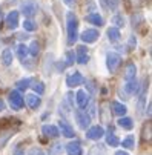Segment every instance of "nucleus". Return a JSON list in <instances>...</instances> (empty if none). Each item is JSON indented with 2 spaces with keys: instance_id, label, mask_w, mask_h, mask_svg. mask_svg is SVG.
<instances>
[{
  "instance_id": "5701e85b",
  "label": "nucleus",
  "mask_w": 152,
  "mask_h": 155,
  "mask_svg": "<svg viewBox=\"0 0 152 155\" xmlns=\"http://www.w3.org/2000/svg\"><path fill=\"white\" fill-rule=\"evenodd\" d=\"M106 34H107V38H109L111 41H117V40L120 38V29H118L117 26L109 28V29L106 31Z\"/></svg>"
},
{
  "instance_id": "1a4fd4ad",
  "label": "nucleus",
  "mask_w": 152,
  "mask_h": 155,
  "mask_svg": "<svg viewBox=\"0 0 152 155\" xmlns=\"http://www.w3.org/2000/svg\"><path fill=\"white\" fill-rule=\"evenodd\" d=\"M58 129H60V132L66 137V138H72L74 135H75V132H74V129H72V126L68 123V121H64V120H60V123H58Z\"/></svg>"
},
{
  "instance_id": "393cba45",
  "label": "nucleus",
  "mask_w": 152,
  "mask_h": 155,
  "mask_svg": "<svg viewBox=\"0 0 152 155\" xmlns=\"http://www.w3.org/2000/svg\"><path fill=\"white\" fill-rule=\"evenodd\" d=\"M121 146L126 147V149H134V146H135V137H134V135H127V137L121 141Z\"/></svg>"
},
{
  "instance_id": "72a5a7b5",
  "label": "nucleus",
  "mask_w": 152,
  "mask_h": 155,
  "mask_svg": "<svg viewBox=\"0 0 152 155\" xmlns=\"http://www.w3.org/2000/svg\"><path fill=\"white\" fill-rule=\"evenodd\" d=\"M23 28H25L28 32L35 31V23H34L32 20H25V21H23Z\"/></svg>"
},
{
  "instance_id": "b1692460",
  "label": "nucleus",
  "mask_w": 152,
  "mask_h": 155,
  "mask_svg": "<svg viewBox=\"0 0 152 155\" xmlns=\"http://www.w3.org/2000/svg\"><path fill=\"white\" fill-rule=\"evenodd\" d=\"M143 21H144V17H143L141 12H135V14H132V26H134L135 29H138V28L143 25Z\"/></svg>"
},
{
  "instance_id": "c756f323",
  "label": "nucleus",
  "mask_w": 152,
  "mask_h": 155,
  "mask_svg": "<svg viewBox=\"0 0 152 155\" xmlns=\"http://www.w3.org/2000/svg\"><path fill=\"white\" fill-rule=\"evenodd\" d=\"M89 155H106L104 153V147L97 144V146H92L91 150H89Z\"/></svg>"
},
{
  "instance_id": "2eb2a0df",
  "label": "nucleus",
  "mask_w": 152,
  "mask_h": 155,
  "mask_svg": "<svg viewBox=\"0 0 152 155\" xmlns=\"http://www.w3.org/2000/svg\"><path fill=\"white\" fill-rule=\"evenodd\" d=\"M66 152H68V155H83V149H81V146H80L78 141L69 143L66 146Z\"/></svg>"
},
{
  "instance_id": "0eeeda50",
  "label": "nucleus",
  "mask_w": 152,
  "mask_h": 155,
  "mask_svg": "<svg viewBox=\"0 0 152 155\" xmlns=\"http://www.w3.org/2000/svg\"><path fill=\"white\" fill-rule=\"evenodd\" d=\"M81 83H84V78H83V75H81L80 72H74V74H69V75L66 77V84H68L69 87H77V86H80Z\"/></svg>"
},
{
  "instance_id": "f257e3e1",
  "label": "nucleus",
  "mask_w": 152,
  "mask_h": 155,
  "mask_svg": "<svg viewBox=\"0 0 152 155\" xmlns=\"http://www.w3.org/2000/svg\"><path fill=\"white\" fill-rule=\"evenodd\" d=\"M66 31H68V43L74 45L78 37V20L72 11L66 14Z\"/></svg>"
},
{
  "instance_id": "f03ea898",
  "label": "nucleus",
  "mask_w": 152,
  "mask_h": 155,
  "mask_svg": "<svg viewBox=\"0 0 152 155\" xmlns=\"http://www.w3.org/2000/svg\"><path fill=\"white\" fill-rule=\"evenodd\" d=\"M120 64H121V55L120 54L107 52V55H106V68H107V71H109L111 74H114L118 69Z\"/></svg>"
},
{
  "instance_id": "473e14b6",
  "label": "nucleus",
  "mask_w": 152,
  "mask_h": 155,
  "mask_svg": "<svg viewBox=\"0 0 152 155\" xmlns=\"http://www.w3.org/2000/svg\"><path fill=\"white\" fill-rule=\"evenodd\" d=\"M112 21H114V25H117V28H123L124 26V18H123V15L121 14H115L114 17H112Z\"/></svg>"
},
{
  "instance_id": "58836bf2",
  "label": "nucleus",
  "mask_w": 152,
  "mask_h": 155,
  "mask_svg": "<svg viewBox=\"0 0 152 155\" xmlns=\"http://www.w3.org/2000/svg\"><path fill=\"white\" fill-rule=\"evenodd\" d=\"M14 155H25V152L21 150V149H17V150L14 152Z\"/></svg>"
},
{
  "instance_id": "423d86ee",
  "label": "nucleus",
  "mask_w": 152,
  "mask_h": 155,
  "mask_svg": "<svg viewBox=\"0 0 152 155\" xmlns=\"http://www.w3.org/2000/svg\"><path fill=\"white\" fill-rule=\"evenodd\" d=\"M75 61L78 64H86L89 61V52L86 46H78L77 52H75Z\"/></svg>"
},
{
  "instance_id": "ddd939ff",
  "label": "nucleus",
  "mask_w": 152,
  "mask_h": 155,
  "mask_svg": "<svg viewBox=\"0 0 152 155\" xmlns=\"http://www.w3.org/2000/svg\"><path fill=\"white\" fill-rule=\"evenodd\" d=\"M18 18H20L18 11H11V12L6 15V25H8V28L15 29V28L18 26Z\"/></svg>"
},
{
  "instance_id": "cd10ccee",
  "label": "nucleus",
  "mask_w": 152,
  "mask_h": 155,
  "mask_svg": "<svg viewBox=\"0 0 152 155\" xmlns=\"http://www.w3.org/2000/svg\"><path fill=\"white\" fill-rule=\"evenodd\" d=\"M106 143L109 144V146H112V147H115V146L120 144V140H118V137H115L114 134H107V137H106Z\"/></svg>"
},
{
  "instance_id": "4468645a",
  "label": "nucleus",
  "mask_w": 152,
  "mask_h": 155,
  "mask_svg": "<svg viewBox=\"0 0 152 155\" xmlns=\"http://www.w3.org/2000/svg\"><path fill=\"white\" fill-rule=\"evenodd\" d=\"M141 137H143V140L144 141H150V138H152V121L150 120H147L144 124H143V129H141Z\"/></svg>"
},
{
  "instance_id": "2f4dec72",
  "label": "nucleus",
  "mask_w": 152,
  "mask_h": 155,
  "mask_svg": "<svg viewBox=\"0 0 152 155\" xmlns=\"http://www.w3.org/2000/svg\"><path fill=\"white\" fill-rule=\"evenodd\" d=\"M38 51H40V45H38V41H32L31 45H29V49H28V52L31 54V55H37L38 54Z\"/></svg>"
},
{
  "instance_id": "a19ab883",
  "label": "nucleus",
  "mask_w": 152,
  "mask_h": 155,
  "mask_svg": "<svg viewBox=\"0 0 152 155\" xmlns=\"http://www.w3.org/2000/svg\"><path fill=\"white\" fill-rule=\"evenodd\" d=\"M5 109V103H3V100L0 98V110H3Z\"/></svg>"
},
{
  "instance_id": "412c9836",
  "label": "nucleus",
  "mask_w": 152,
  "mask_h": 155,
  "mask_svg": "<svg viewBox=\"0 0 152 155\" xmlns=\"http://www.w3.org/2000/svg\"><path fill=\"white\" fill-rule=\"evenodd\" d=\"M118 126H121L123 129H126V130H131L132 127H134V120L131 118V117H120L118 118Z\"/></svg>"
},
{
  "instance_id": "20e7f679",
  "label": "nucleus",
  "mask_w": 152,
  "mask_h": 155,
  "mask_svg": "<svg viewBox=\"0 0 152 155\" xmlns=\"http://www.w3.org/2000/svg\"><path fill=\"white\" fill-rule=\"evenodd\" d=\"M77 117V123L81 129H88L91 126V115L88 112H84V110H78V112L75 114Z\"/></svg>"
},
{
  "instance_id": "aec40b11",
  "label": "nucleus",
  "mask_w": 152,
  "mask_h": 155,
  "mask_svg": "<svg viewBox=\"0 0 152 155\" xmlns=\"http://www.w3.org/2000/svg\"><path fill=\"white\" fill-rule=\"evenodd\" d=\"M124 92H127V94H137L138 92V81L135 78L127 80V83L124 86Z\"/></svg>"
},
{
  "instance_id": "4be33fe9",
  "label": "nucleus",
  "mask_w": 152,
  "mask_h": 155,
  "mask_svg": "<svg viewBox=\"0 0 152 155\" xmlns=\"http://www.w3.org/2000/svg\"><path fill=\"white\" fill-rule=\"evenodd\" d=\"M112 109H114V112H115V115H118V117H123V115H126V106L123 104V103H120V101H114L112 103Z\"/></svg>"
},
{
  "instance_id": "ea45409f",
  "label": "nucleus",
  "mask_w": 152,
  "mask_h": 155,
  "mask_svg": "<svg viewBox=\"0 0 152 155\" xmlns=\"http://www.w3.org/2000/svg\"><path fill=\"white\" fill-rule=\"evenodd\" d=\"M115 155H129L127 152H124V150H117L115 152Z\"/></svg>"
},
{
  "instance_id": "39448f33",
  "label": "nucleus",
  "mask_w": 152,
  "mask_h": 155,
  "mask_svg": "<svg viewBox=\"0 0 152 155\" xmlns=\"http://www.w3.org/2000/svg\"><path fill=\"white\" fill-rule=\"evenodd\" d=\"M80 37H81V41L83 43H94L100 37V32L97 29H84Z\"/></svg>"
},
{
  "instance_id": "c85d7f7f",
  "label": "nucleus",
  "mask_w": 152,
  "mask_h": 155,
  "mask_svg": "<svg viewBox=\"0 0 152 155\" xmlns=\"http://www.w3.org/2000/svg\"><path fill=\"white\" fill-rule=\"evenodd\" d=\"M17 54H18V57H20L21 61L26 60V57H28V48H26L25 45H18V48H17Z\"/></svg>"
},
{
  "instance_id": "4c0bfd02",
  "label": "nucleus",
  "mask_w": 152,
  "mask_h": 155,
  "mask_svg": "<svg viewBox=\"0 0 152 155\" xmlns=\"http://www.w3.org/2000/svg\"><path fill=\"white\" fill-rule=\"evenodd\" d=\"M64 3H66L68 6H72V5H75V0H63Z\"/></svg>"
},
{
  "instance_id": "dca6fc26",
  "label": "nucleus",
  "mask_w": 152,
  "mask_h": 155,
  "mask_svg": "<svg viewBox=\"0 0 152 155\" xmlns=\"http://www.w3.org/2000/svg\"><path fill=\"white\" fill-rule=\"evenodd\" d=\"M0 60H2V63L5 66H11L12 60H14V55H12V51L9 48H5L2 51V54H0Z\"/></svg>"
},
{
  "instance_id": "9b49d317",
  "label": "nucleus",
  "mask_w": 152,
  "mask_h": 155,
  "mask_svg": "<svg viewBox=\"0 0 152 155\" xmlns=\"http://www.w3.org/2000/svg\"><path fill=\"white\" fill-rule=\"evenodd\" d=\"M103 134H104V130H103L101 126H92V127H89L88 132H86V137L89 140H100L103 137Z\"/></svg>"
},
{
  "instance_id": "f704fd0d",
  "label": "nucleus",
  "mask_w": 152,
  "mask_h": 155,
  "mask_svg": "<svg viewBox=\"0 0 152 155\" xmlns=\"http://www.w3.org/2000/svg\"><path fill=\"white\" fill-rule=\"evenodd\" d=\"M74 61H75V52L68 51V52H66V60H64V63H66V64H72Z\"/></svg>"
},
{
  "instance_id": "9d476101",
  "label": "nucleus",
  "mask_w": 152,
  "mask_h": 155,
  "mask_svg": "<svg viewBox=\"0 0 152 155\" xmlns=\"http://www.w3.org/2000/svg\"><path fill=\"white\" fill-rule=\"evenodd\" d=\"M41 132H43V135H46L48 138H57L60 135V129L54 124H45L41 127Z\"/></svg>"
},
{
  "instance_id": "bb28decb",
  "label": "nucleus",
  "mask_w": 152,
  "mask_h": 155,
  "mask_svg": "<svg viewBox=\"0 0 152 155\" xmlns=\"http://www.w3.org/2000/svg\"><path fill=\"white\" fill-rule=\"evenodd\" d=\"M61 152H63L61 143H54V144L49 147V155H61Z\"/></svg>"
},
{
  "instance_id": "e433bc0d",
  "label": "nucleus",
  "mask_w": 152,
  "mask_h": 155,
  "mask_svg": "<svg viewBox=\"0 0 152 155\" xmlns=\"http://www.w3.org/2000/svg\"><path fill=\"white\" fill-rule=\"evenodd\" d=\"M31 153L32 155H45V152H43V150H40V149H31Z\"/></svg>"
},
{
  "instance_id": "a878e982",
  "label": "nucleus",
  "mask_w": 152,
  "mask_h": 155,
  "mask_svg": "<svg viewBox=\"0 0 152 155\" xmlns=\"http://www.w3.org/2000/svg\"><path fill=\"white\" fill-rule=\"evenodd\" d=\"M31 87H32L34 94H37V95L45 92V84H43V81H34V83L31 84Z\"/></svg>"
},
{
  "instance_id": "f8f14e48",
  "label": "nucleus",
  "mask_w": 152,
  "mask_h": 155,
  "mask_svg": "<svg viewBox=\"0 0 152 155\" xmlns=\"http://www.w3.org/2000/svg\"><path fill=\"white\" fill-rule=\"evenodd\" d=\"M88 103H89V94H88V91L80 89L77 92V104H78V107L80 109H84L86 106H88Z\"/></svg>"
},
{
  "instance_id": "f3484780",
  "label": "nucleus",
  "mask_w": 152,
  "mask_h": 155,
  "mask_svg": "<svg viewBox=\"0 0 152 155\" xmlns=\"http://www.w3.org/2000/svg\"><path fill=\"white\" fill-rule=\"evenodd\" d=\"M84 20H86V21H89V23H92V25H95V26H103V23H104V20L101 18V15L97 14V12L88 14Z\"/></svg>"
},
{
  "instance_id": "a211bd4d",
  "label": "nucleus",
  "mask_w": 152,
  "mask_h": 155,
  "mask_svg": "<svg viewBox=\"0 0 152 155\" xmlns=\"http://www.w3.org/2000/svg\"><path fill=\"white\" fill-rule=\"evenodd\" d=\"M26 103H28V106L31 109H38L40 104H41V100H40V97L37 94H29L26 97Z\"/></svg>"
},
{
  "instance_id": "7ed1b4c3",
  "label": "nucleus",
  "mask_w": 152,
  "mask_h": 155,
  "mask_svg": "<svg viewBox=\"0 0 152 155\" xmlns=\"http://www.w3.org/2000/svg\"><path fill=\"white\" fill-rule=\"evenodd\" d=\"M8 100H9V104L14 110H20L23 107V95L18 91H11L9 95H8Z\"/></svg>"
},
{
  "instance_id": "6ab92c4d",
  "label": "nucleus",
  "mask_w": 152,
  "mask_h": 155,
  "mask_svg": "<svg viewBox=\"0 0 152 155\" xmlns=\"http://www.w3.org/2000/svg\"><path fill=\"white\" fill-rule=\"evenodd\" d=\"M137 75V66L134 63H127L126 64V69H124V78L126 80H132Z\"/></svg>"
},
{
  "instance_id": "c9c22d12",
  "label": "nucleus",
  "mask_w": 152,
  "mask_h": 155,
  "mask_svg": "<svg viewBox=\"0 0 152 155\" xmlns=\"http://www.w3.org/2000/svg\"><path fill=\"white\" fill-rule=\"evenodd\" d=\"M135 43H137V40H135V37L132 35L131 38H129V48H135Z\"/></svg>"
},
{
  "instance_id": "6e6552de",
  "label": "nucleus",
  "mask_w": 152,
  "mask_h": 155,
  "mask_svg": "<svg viewBox=\"0 0 152 155\" xmlns=\"http://www.w3.org/2000/svg\"><path fill=\"white\" fill-rule=\"evenodd\" d=\"M21 12H23L26 17H34L37 14V3L32 2V0H28L21 5Z\"/></svg>"
},
{
  "instance_id": "7c9ffc66",
  "label": "nucleus",
  "mask_w": 152,
  "mask_h": 155,
  "mask_svg": "<svg viewBox=\"0 0 152 155\" xmlns=\"http://www.w3.org/2000/svg\"><path fill=\"white\" fill-rule=\"evenodd\" d=\"M29 81H31L29 78H21V80H18V81H17V87H18L20 91H25V89H28L29 84H31Z\"/></svg>"
}]
</instances>
